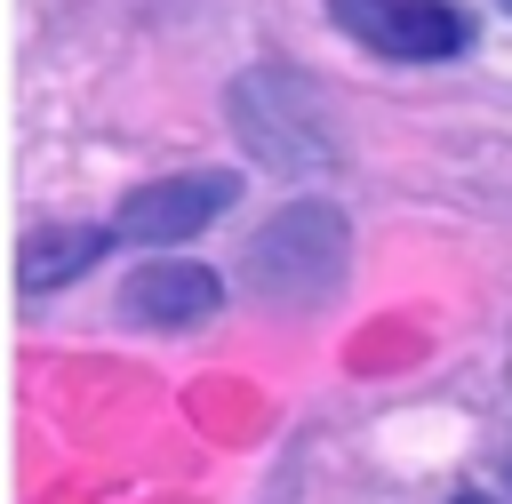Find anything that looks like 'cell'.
<instances>
[{"label":"cell","mask_w":512,"mask_h":504,"mask_svg":"<svg viewBox=\"0 0 512 504\" xmlns=\"http://www.w3.org/2000/svg\"><path fill=\"white\" fill-rule=\"evenodd\" d=\"M248 280H256L272 304H320V296L344 280V216L320 208V200L280 208V216L248 240Z\"/></svg>","instance_id":"obj_1"},{"label":"cell","mask_w":512,"mask_h":504,"mask_svg":"<svg viewBox=\"0 0 512 504\" xmlns=\"http://www.w3.org/2000/svg\"><path fill=\"white\" fill-rule=\"evenodd\" d=\"M232 128H240L248 152L272 160V168H312V160H328L320 96H312L296 72H240V80H232Z\"/></svg>","instance_id":"obj_2"},{"label":"cell","mask_w":512,"mask_h":504,"mask_svg":"<svg viewBox=\"0 0 512 504\" xmlns=\"http://www.w3.org/2000/svg\"><path fill=\"white\" fill-rule=\"evenodd\" d=\"M328 8L376 56L432 64V56H456L464 48V8H448V0H328Z\"/></svg>","instance_id":"obj_3"},{"label":"cell","mask_w":512,"mask_h":504,"mask_svg":"<svg viewBox=\"0 0 512 504\" xmlns=\"http://www.w3.org/2000/svg\"><path fill=\"white\" fill-rule=\"evenodd\" d=\"M232 176L224 168H200V176H160V184H136L120 200V232L128 240H192L200 224H216L232 208Z\"/></svg>","instance_id":"obj_4"},{"label":"cell","mask_w":512,"mask_h":504,"mask_svg":"<svg viewBox=\"0 0 512 504\" xmlns=\"http://www.w3.org/2000/svg\"><path fill=\"white\" fill-rule=\"evenodd\" d=\"M216 304H224V288L208 264H144V272H128V296H120V312L144 328H192Z\"/></svg>","instance_id":"obj_5"},{"label":"cell","mask_w":512,"mask_h":504,"mask_svg":"<svg viewBox=\"0 0 512 504\" xmlns=\"http://www.w3.org/2000/svg\"><path fill=\"white\" fill-rule=\"evenodd\" d=\"M96 248H104V232H88V224H72V232H32V240H24V288L40 296V288H56V280L88 272V264H96Z\"/></svg>","instance_id":"obj_6"},{"label":"cell","mask_w":512,"mask_h":504,"mask_svg":"<svg viewBox=\"0 0 512 504\" xmlns=\"http://www.w3.org/2000/svg\"><path fill=\"white\" fill-rule=\"evenodd\" d=\"M448 504H480V496H448Z\"/></svg>","instance_id":"obj_7"},{"label":"cell","mask_w":512,"mask_h":504,"mask_svg":"<svg viewBox=\"0 0 512 504\" xmlns=\"http://www.w3.org/2000/svg\"><path fill=\"white\" fill-rule=\"evenodd\" d=\"M504 8H512V0H504Z\"/></svg>","instance_id":"obj_8"}]
</instances>
